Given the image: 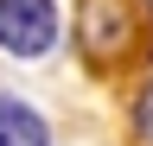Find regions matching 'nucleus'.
I'll use <instances>...</instances> for the list:
<instances>
[{
    "label": "nucleus",
    "instance_id": "nucleus-2",
    "mask_svg": "<svg viewBox=\"0 0 153 146\" xmlns=\"http://www.w3.org/2000/svg\"><path fill=\"white\" fill-rule=\"evenodd\" d=\"M76 45H83V57L96 70L121 64V51H128V7L121 0H83L76 7Z\"/></svg>",
    "mask_w": 153,
    "mask_h": 146
},
{
    "label": "nucleus",
    "instance_id": "nucleus-1",
    "mask_svg": "<svg viewBox=\"0 0 153 146\" xmlns=\"http://www.w3.org/2000/svg\"><path fill=\"white\" fill-rule=\"evenodd\" d=\"M57 45V7L51 0H0V51L45 57Z\"/></svg>",
    "mask_w": 153,
    "mask_h": 146
},
{
    "label": "nucleus",
    "instance_id": "nucleus-4",
    "mask_svg": "<svg viewBox=\"0 0 153 146\" xmlns=\"http://www.w3.org/2000/svg\"><path fill=\"white\" fill-rule=\"evenodd\" d=\"M134 127H140V140L153 146V89H147V102H140V114H134Z\"/></svg>",
    "mask_w": 153,
    "mask_h": 146
},
{
    "label": "nucleus",
    "instance_id": "nucleus-3",
    "mask_svg": "<svg viewBox=\"0 0 153 146\" xmlns=\"http://www.w3.org/2000/svg\"><path fill=\"white\" fill-rule=\"evenodd\" d=\"M0 146H51V127L19 95H0Z\"/></svg>",
    "mask_w": 153,
    "mask_h": 146
}]
</instances>
